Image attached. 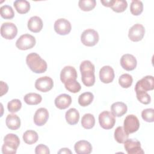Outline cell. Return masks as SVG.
Returning <instances> with one entry per match:
<instances>
[{
	"mask_svg": "<svg viewBox=\"0 0 154 154\" xmlns=\"http://www.w3.org/2000/svg\"><path fill=\"white\" fill-rule=\"evenodd\" d=\"M79 69L84 85L87 87L93 86L95 82V68L94 64L89 60H84L81 63Z\"/></svg>",
	"mask_w": 154,
	"mask_h": 154,
	"instance_id": "1",
	"label": "cell"
},
{
	"mask_svg": "<svg viewBox=\"0 0 154 154\" xmlns=\"http://www.w3.org/2000/svg\"><path fill=\"white\" fill-rule=\"evenodd\" d=\"M26 63L30 70L35 73H42L47 70V63L35 52L29 54L26 58Z\"/></svg>",
	"mask_w": 154,
	"mask_h": 154,
	"instance_id": "2",
	"label": "cell"
},
{
	"mask_svg": "<svg viewBox=\"0 0 154 154\" xmlns=\"http://www.w3.org/2000/svg\"><path fill=\"white\" fill-rule=\"evenodd\" d=\"M99 39L98 32L93 29H87L84 30L81 35L82 43L87 46H95Z\"/></svg>",
	"mask_w": 154,
	"mask_h": 154,
	"instance_id": "3",
	"label": "cell"
},
{
	"mask_svg": "<svg viewBox=\"0 0 154 154\" xmlns=\"http://www.w3.org/2000/svg\"><path fill=\"white\" fill-rule=\"evenodd\" d=\"M35 38L34 36L29 34H25L17 40L16 46L20 50H28L32 48L35 46Z\"/></svg>",
	"mask_w": 154,
	"mask_h": 154,
	"instance_id": "4",
	"label": "cell"
},
{
	"mask_svg": "<svg viewBox=\"0 0 154 154\" xmlns=\"http://www.w3.org/2000/svg\"><path fill=\"white\" fill-rule=\"evenodd\" d=\"M99 122L103 129H112L116 123L115 116L111 112L104 111L99 115Z\"/></svg>",
	"mask_w": 154,
	"mask_h": 154,
	"instance_id": "5",
	"label": "cell"
},
{
	"mask_svg": "<svg viewBox=\"0 0 154 154\" xmlns=\"http://www.w3.org/2000/svg\"><path fill=\"white\" fill-rule=\"evenodd\" d=\"M124 129L128 134H132L137 132L140 128V122L138 118L134 114L127 116L123 123Z\"/></svg>",
	"mask_w": 154,
	"mask_h": 154,
	"instance_id": "6",
	"label": "cell"
},
{
	"mask_svg": "<svg viewBox=\"0 0 154 154\" xmlns=\"http://www.w3.org/2000/svg\"><path fill=\"white\" fill-rule=\"evenodd\" d=\"M17 34V28L12 22L3 23L1 26V35L7 40L13 39Z\"/></svg>",
	"mask_w": 154,
	"mask_h": 154,
	"instance_id": "7",
	"label": "cell"
},
{
	"mask_svg": "<svg viewBox=\"0 0 154 154\" xmlns=\"http://www.w3.org/2000/svg\"><path fill=\"white\" fill-rule=\"evenodd\" d=\"M54 87V81L51 78L45 76L38 78L35 82V88L43 93L50 91Z\"/></svg>",
	"mask_w": 154,
	"mask_h": 154,
	"instance_id": "8",
	"label": "cell"
},
{
	"mask_svg": "<svg viewBox=\"0 0 154 154\" xmlns=\"http://www.w3.org/2000/svg\"><path fill=\"white\" fill-rule=\"evenodd\" d=\"M54 30L59 35H65L71 31L72 26L70 22L64 18L57 19L54 23Z\"/></svg>",
	"mask_w": 154,
	"mask_h": 154,
	"instance_id": "9",
	"label": "cell"
},
{
	"mask_svg": "<svg viewBox=\"0 0 154 154\" xmlns=\"http://www.w3.org/2000/svg\"><path fill=\"white\" fill-rule=\"evenodd\" d=\"M144 34V27L141 24L136 23L129 29L128 37L132 42H139L143 39Z\"/></svg>",
	"mask_w": 154,
	"mask_h": 154,
	"instance_id": "10",
	"label": "cell"
},
{
	"mask_svg": "<svg viewBox=\"0 0 154 154\" xmlns=\"http://www.w3.org/2000/svg\"><path fill=\"white\" fill-rule=\"evenodd\" d=\"M124 147L128 154H143L144 152L141 147L139 141L134 139H127L124 143Z\"/></svg>",
	"mask_w": 154,
	"mask_h": 154,
	"instance_id": "11",
	"label": "cell"
},
{
	"mask_svg": "<svg viewBox=\"0 0 154 154\" xmlns=\"http://www.w3.org/2000/svg\"><path fill=\"white\" fill-rule=\"evenodd\" d=\"M120 64L123 69L127 71H131L135 69L137 64L136 58L132 54H126L120 58Z\"/></svg>",
	"mask_w": 154,
	"mask_h": 154,
	"instance_id": "12",
	"label": "cell"
},
{
	"mask_svg": "<svg viewBox=\"0 0 154 154\" xmlns=\"http://www.w3.org/2000/svg\"><path fill=\"white\" fill-rule=\"evenodd\" d=\"M154 88L153 76L147 75L137 81L135 90H142L145 91L152 90Z\"/></svg>",
	"mask_w": 154,
	"mask_h": 154,
	"instance_id": "13",
	"label": "cell"
},
{
	"mask_svg": "<svg viewBox=\"0 0 154 154\" xmlns=\"http://www.w3.org/2000/svg\"><path fill=\"white\" fill-rule=\"evenodd\" d=\"M77 72L76 69L70 66H65L61 71L60 79L61 82L65 84L70 80H76Z\"/></svg>",
	"mask_w": 154,
	"mask_h": 154,
	"instance_id": "14",
	"label": "cell"
},
{
	"mask_svg": "<svg viewBox=\"0 0 154 154\" xmlns=\"http://www.w3.org/2000/svg\"><path fill=\"white\" fill-rule=\"evenodd\" d=\"M114 71L109 66H103L99 71V78L101 82L105 84H108L114 79Z\"/></svg>",
	"mask_w": 154,
	"mask_h": 154,
	"instance_id": "15",
	"label": "cell"
},
{
	"mask_svg": "<svg viewBox=\"0 0 154 154\" xmlns=\"http://www.w3.org/2000/svg\"><path fill=\"white\" fill-rule=\"evenodd\" d=\"M49 118V112L45 108H40L35 111L34 116V122L38 126L44 125Z\"/></svg>",
	"mask_w": 154,
	"mask_h": 154,
	"instance_id": "16",
	"label": "cell"
},
{
	"mask_svg": "<svg viewBox=\"0 0 154 154\" xmlns=\"http://www.w3.org/2000/svg\"><path fill=\"white\" fill-rule=\"evenodd\" d=\"M54 102L57 108L60 109H64L70 105L72 98L67 94H61L55 98Z\"/></svg>",
	"mask_w": 154,
	"mask_h": 154,
	"instance_id": "17",
	"label": "cell"
},
{
	"mask_svg": "<svg viewBox=\"0 0 154 154\" xmlns=\"http://www.w3.org/2000/svg\"><path fill=\"white\" fill-rule=\"evenodd\" d=\"M74 149L77 154H89L92 152V146L86 140H80L75 143Z\"/></svg>",
	"mask_w": 154,
	"mask_h": 154,
	"instance_id": "18",
	"label": "cell"
},
{
	"mask_svg": "<svg viewBox=\"0 0 154 154\" xmlns=\"http://www.w3.org/2000/svg\"><path fill=\"white\" fill-rule=\"evenodd\" d=\"M43 21L42 19L37 16L29 18L28 21V28L32 32H38L43 28Z\"/></svg>",
	"mask_w": 154,
	"mask_h": 154,
	"instance_id": "19",
	"label": "cell"
},
{
	"mask_svg": "<svg viewBox=\"0 0 154 154\" xmlns=\"http://www.w3.org/2000/svg\"><path fill=\"white\" fill-rule=\"evenodd\" d=\"M127 106L122 102H116L111 106V113L116 117H121L127 112Z\"/></svg>",
	"mask_w": 154,
	"mask_h": 154,
	"instance_id": "20",
	"label": "cell"
},
{
	"mask_svg": "<svg viewBox=\"0 0 154 154\" xmlns=\"http://www.w3.org/2000/svg\"><path fill=\"white\" fill-rule=\"evenodd\" d=\"M5 123L8 128L11 130H17L20 126V118L16 114H8L5 119Z\"/></svg>",
	"mask_w": 154,
	"mask_h": 154,
	"instance_id": "21",
	"label": "cell"
},
{
	"mask_svg": "<svg viewBox=\"0 0 154 154\" xmlns=\"http://www.w3.org/2000/svg\"><path fill=\"white\" fill-rule=\"evenodd\" d=\"M65 118L68 124L74 125L77 124L79 121V113L76 109L72 108L66 111Z\"/></svg>",
	"mask_w": 154,
	"mask_h": 154,
	"instance_id": "22",
	"label": "cell"
},
{
	"mask_svg": "<svg viewBox=\"0 0 154 154\" xmlns=\"http://www.w3.org/2000/svg\"><path fill=\"white\" fill-rule=\"evenodd\" d=\"M17 12L19 14H25L29 11L30 4L26 0H16L13 3Z\"/></svg>",
	"mask_w": 154,
	"mask_h": 154,
	"instance_id": "23",
	"label": "cell"
},
{
	"mask_svg": "<svg viewBox=\"0 0 154 154\" xmlns=\"http://www.w3.org/2000/svg\"><path fill=\"white\" fill-rule=\"evenodd\" d=\"M25 102L29 105H38L42 102V97L40 94L35 93H29L24 96Z\"/></svg>",
	"mask_w": 154,
	"mask_h": 154,
	"instance_id": "24",
	"label": "cell"
},
{
	"mask_svg": "<svg viewBox=\"0 0 154 154\" xmlns=\"http://www.w3.org/2000/svg\"><path fill=\"white\" fill-rule=\"evenodd\" d=\"M114 138L119 143H124L125 141L128 138L129 134H128L123 127L118 126L114 131Z\"/></svg>",
	"mask_w": 154,
	"mask_h": 154,
	"instance_id": "25",
	"label": "cell"
},
{
	"mask_svg": "<svg viewBox=\"0 0 154 154\" xmlns=\"http://www.w3.org/2000/svg\"><path fill=\"white\" fill-rule=\"evenodd\" d=\"M81 125L86 129H90L93 128L95 125V119L93 114L87 113L85 114L81 119Z\"/></svg>",
	"mask_w": 154,
	"mask_h": 154,
	"instance_id": "26",
	"label": "cell"
},
{
	"mask_svg": "<svg viewBox=\"0 0 154 154\" xmlns=\"http://www.w3.org/2000/svg\"><path fill=\"white\" fill-rule=\"evenodd\" d=\"M38 135L37 133L32 130H28L23 134V140L28 144H32L37 141Z\"/></svg>",
	"mask_w": 154,
	"mask_h": 154,
	"instance_id": "27",
	"label": "cell"
},
{
	"mask_svg": "<svg viewBox=\"0 0 154 154\" xmlns=\"http://www.w3.org/2000/svg\"><path fill=\"white\" fill-rule=\"evenodd\" d=\"M94 96L91 92H85L79 95L78 103L81 106H87L93 102Z\"/></svg>",
	"mask_w": 154,
	"mask_h": 154,
	"instance_id": "28",
	"label": "cell"
},
{
	"mask_svg": "<svg viewBox=\"0 0 154 154\" xmlns=\"http://www.w3.org/2000/svg\"><path fill=\"white\" fill-rule=\"evenodd\" d=\"M128 7V3L125 0H112L111 8L116 13L123 12Z\"/></svg>",
	"mask_w": 154,
	"mask_h": 154,
	"instance_id": "29",
	"label": "cell"
},
{
	"mask_svg": "<svg viewBox=\"0 0 154 154\" xmlns=\"http://www.w3.org/2000/svg\"><path fill=\"white\" fill-rule=\"evenodd\" d=\"M131 13L134 16L140 15L143 11V4L141 1L134 0L130 5Z\"/></svg>",
	"mask_w": 154,
	"mask_h": 154,
	"instance_id": "30",
	"label": "cell"
},
{
	"mask_svg": "<svg viewBox=\"0 0 154 154\" xmlns=\"http://www.w3.org/2000/svg\"><path fill=\"white\" fill-rule=\"evenodd\" d=\"M96 5L95 0H80L78 2L79 7L84 11H89L92 10Z\"/></svg>",
	"mask_w": 154,
	"mask_h": 154,
	"instance_id": "31",
	"label": "cell"
},
{
	"mask_svg": "<svg viewBox=\"0 0 154 154\" xmlns=\"http://www.w3.org/2000/svg\"><path fill=\"white\" fill-rule=\"evenodd\" d=\"M132 77L128 73H124L119 78V83L120 85L124 88H128L130 87L132 84Z\"/></svg>",
	"mask_w": 154,
	"mask_h": 154,
	"instance_id": "32",
	"label": "cell"
},
{
	"mask_svg": "<svg viewBox=\"0 0 154 154\" xmlns=\"http://www.w3.org/2000/svg\"><path fill=\"white\" fill-rule=\"evenodd\" d=\"M1 16L5 19H11L14 17V13L12 7L8 5H5L0 8Z\"/></svg>",
	"mask_w": 154,
	"mask_h": 154,
	"instance_id": "33",
	"label": "cell"
},
{
	"mask_svg": "<svg viewBox=\"0 0 154 154\" xmlns=\"http://www.w3.org/2000/svg\"><path fill=\"white\" fill-rule=\"evenodd\" d=\"M64 84L66 89L73 93L79 92L81 88L80 84L76 80H70Z\"/></svg>",
	"mask_w": 154,
	"mask_h": 154,
	"instance_id": "34",
	"label": "cell"
},
{
	"mask_svg": "<svg viewBox=\"0 0 154 154\" xmlns=\"http://www.w3.org/2000/svg\"><path fill=\"white\" fill-rule=\"evenodd\" d=\"M135 91L136 92L137 98L141 103L147 105L150 102L151 98L147 91L142 90H135Z\"/></svg>",
	"mask_w": 154,
	"mask_h": 154,
	"instance_id": "35",
	"label": "cell"
},
{
	"mask_svg": "<svg viewBox=\"0 0 154 154\" xmlns=\"http://www.w3.org/2000/svg\"><path fill=\"white\" fill-rule=\"evenodd\" d=\"M4 142L5 143L16 146L18 148L20 144V140L19 137L14 134H8L4 138Z\"/></svg>",
	"mask_w": 154,
	"mask_h": 154,
	"instance_id": "36",
	"label": "cell"
},
{
	"mask_svg": "<svg viewBox=\"0 0 154 154\" xmlns=\"http://www.w3.org/2000/svg\"><path fill=\"white\" fill-rule=\"evenodd\" d=\"M22 107V103L19 99H14L8 102L7 104V109L8 111L14 113L20 109Z\"/></svg>",
	"mask_w": 154,
	"mask_h": 154,
	"instance_id": "37",
	"label": "cell"
},
{
	"mask_svg": "<svg viewBox=\"0 0 154 154\" xmlns=\"http://www.w3.org/2000/svg\"><path fill=\"white\" fill-rule=\"evenodd\" d=\"M143 119L147 122H154V109L153 108H147L144 109L141 112Z\"/></svg>",
	"mask_w": 154,
	"mask_h": 154,
	"instance_id": "38",
	"label": "cell"
},
{
	"mask_svg": "<svg viewBox=\"0 0 154 154\" xmlns=\"http://www.w3.org/2000/svg\"><path fill=\"white\" fill-rule=\"evenodd\" d=\"M17 148L12 145L7 143H4L2 146V153L3 154H15Z\"/></svg>",
	"mask_w": 154,
	"mask_h": 154,
	"instance_id": "39",
	"label": "cell"
},
{
	"mask_svg": "<svg viewBox=\"0 0 154 154\" xmlns=\"http://www.w3.org/2000/svg\"><path fill=\"white\" fill-rule=\"evenodd\" d=\"M35 153L36 154H49L50 153L49 149L45 144H40L36 146L35 149Z\"/></svg>",
	"mask_w": 154,
	"mask_h": 154,
	"instance_id": "40",
	"label": "cell"
},
{
	"mask_svg": "<svg viewBox=\"0 0 154 154\" xmlns=\"http://www.w3.org/2000/svg\"><path fill=\"white\" fill-rule=\"evenodd\" d=\"M1 94L0 96H2L4 94H6L8 91V85L3 82V81H1Z\"/></svg>",
	"mask_w": 154,
	"mask_h": 154,
	"instance_id": "41",
	"label": "cell"
},
{
	"mask_svg": "<svg viewBox=\"0 0 154 154\" xmlns=\"http://www.w3.org/2000/svg\"><path fill=\"white\" fill-rule=\"evenodd\" d=\"M101 3L103 4V6L107 7H111V4L112 3V0H109V1H100Z\"/></svg>",
	"mask_w": 154,
	"mask_h": 154,
	"instance_id": "42",
	"label": "cell"
},
{
	"mask_svg": "<svg viewBox=\"0 0 154 154\" xmlns=\"http://www.w3.org/2000/svg\"><path fill=\"white\" fill-rule=\"evenodd\" d=\"M58 153H72V152L68 148H62L58 152Z\"/></svg>",
	"mask_w": 154,
	"mask_h": 154,
	"instance_id": "43",
	"label": "cell"
}]
</instances>
